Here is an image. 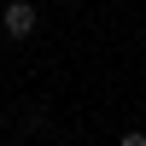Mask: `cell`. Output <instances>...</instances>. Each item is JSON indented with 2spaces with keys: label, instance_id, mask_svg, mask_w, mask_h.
Masks as SVG:
<instances>
[{
  "label": "cell",
  "instance_id": "obj_1",
  "mask_svg": "<svg viewBox=\"0 0 146 146\" xmlns=\"http://www.w3.org/2000/svg\"><path fill=\"white\" fill-rule=\"evenodd\" d=\"M35 23H41V12L29 6V0H6V12H0V29H6V41H29Z\"/></svg>",
  "mask_w": 146,
  "mask_h": 146
},
{
  "label": "cell",
  "instance_id": "obj_2",
  "mask_svg": "<svg viewBox=\"0 0 146 146\" xmlns=\"http://www.w3.org/2000/svg\"><path fill=\"white\" fill-rule=\"evenodd\" d=\"M117 146H146V135H140V129H129V135L117 140Z\"/></svg>",
  "mask_w": 146,
  "mask_h": 146
}]
</instances>
